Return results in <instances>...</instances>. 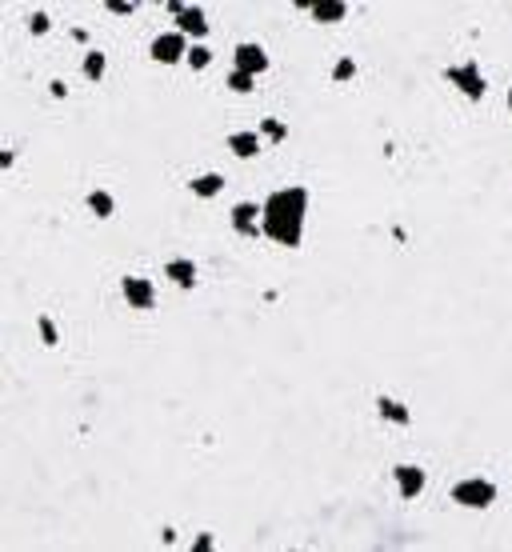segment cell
Masks as SVG:
<instances>
[{"mask_svg": "<svg viewBox=\"0 0 512 552\" xmlns=\"http://www.w3.org/2000/svg\"><path fill=\"white\" fill-rule=\"evenodd\" d=\"M264 65H269V56H264L260 44H240V49H237V72L256 76V72H264Z\"/></svg>", "mask_w": 512, "mask_h": 552, "instance_id": "8992f818", "label": "cell"}, {"mask_svg": "<svg viewBox=\"0 0 512 552\" xmlns=\"http://www.w3.org/2000/svg\"><path fill=\"white\" fill-rule=\"evenodd\" d=\"M448 81H452V84H461V88H464V97H472V100H480V97H484V76L477 72V65L448 68Z\"/></svg>", "mask_w": 512, "mask_h": 552, "instance_id": "3957f363", "label": "cell"}, {"mask_svg": "<svg viewBox=\"0 0 512 552\" xmlns=\"http://www.w3.org/2000/svg\"><path fill=\"white\" fill-rule=\"evenodd\" d=\"M164 273L173 276L180 289H189L192 280H196V264H192V260H168V268H164Z\"/></svg>", "mask_w": 512, "mask_h": 552, "instance_id": "30bf717a", "label": "cell"}, {"mask_svg": "<svg viewBox=\"0 0 512 552\" xmlns=\"http://www.w3.org/2000/svg\"><path fill=\"white\" fill-rule=\"evenodd\" d=\"M228 148H232L237 156H256V152H260V140H256V132H232V136H228Z\"/></svg>", "mask_w": 512, "mask_h": 552, "instance_id": "9c48e42d", "label": "cell"}, {"mask_svg": "<svg viewBox=\"0 0 512 552\" xmlns=\"http://www.w3.org/2000/svg\"><path fill=\"white\" fill-rule=\"evenodd\" d=\"M109 8L116 13V17H128V13H132V4H125V0H112Z\"/></svg>", "mask_w": 512, "mask_h": 552, "instance_id": "7402d4cb", "label": "cell"}, {"mask_svg": "<svg viewBox=\"0 0 512 552\" xmlns=\"http://www.w3.org/2000/svg\"><path fill=\"white\" fill-rule=\"evenodd\" d=\"M221 184H224V180L216 177V172H208V177L192 180V193H196V196H216V193H221Z\"/></svg>", "mask_w": 512, "mask_h": 552, "instance_id": "7c38bea8", "label": "cell"}, {"mask_svg": "<svg viewBox=\"0 0 512 552\" xmlns=\"http://www.w3.org/2000/svg\"><path fill=\"white\" fill-rule=\"evenodd\" d=\"M253 81H256V76H248V72H232V76H228V84H232L237 92H248V88H253Z\"/></svg>", "mask_w": 512, "mask_h": 552, "instance_id": "ac0fdd59", "label": "cell"}, {"mask_svg": "<svg viewBox=\"0 0 512 552\" xmlns=\"http://www.w3.org/2000/svg\"><path fill=\"white\" fill-rule=\"evenodd\" d=\"M381 416H388V421H397V424H408V412L397 400H384V396H381Z\"/></svg>", "mask_w": 512, "mask_h": 552, "instance_id": "5bb4252c", "label": "cell"}, {"mask_svg": "<svg viewBox=\"0 0 512 552\" xmlns=\"http://www.w3.org/2000/svg\"><path fill=\"white\" fill-rule=\"evenodd\" d=\"M88 209H93L96 216H112V196L109 193H93L88 196Z\"/></svg>", "mask_w": 512, "mask_h": 552, "instance_id": "2e32d148", "label": "cell"}, {"mask_svg": "<svg viewBox=\"0 0 512 552\" xmlns=\"http://www.w3.org/2000/svg\"><path fill=\"white\" fill-rule=\"evenodd\" d=\"M40 336H45V344H56V341H61V332H56V325H52L48 316H40Z\"/></svg>", "mask_w": 512, "mask_h": 552, "instance_id": "d6986e66", "label": "cell"}, {"mask_svg": "<svg viewBox=\"0 0 512 552\" xmlns=\"http://www.w3.org/2000/svg\"><path fill=\"white\" fill-rule=\"evenodd\" d=\"M120 289H125V300L132 309H152V300H157V296H152V284H148L144 276H125Z\"/></svg>", "mask_w": 512, "mask_h": 552, "instance_id": "277c9868", "label": "cell"}, {"mask_svg": "<svg viewBox=\"0 0 512 552\" xmlns=\"http://www.w3.org/2000/svg\"><path fill=\"white\" fill-rule=\"evenodd\" d=\"M184 52H189V49H184V36H180V33H168V36H157V40H152V56L164 60V65L180 60Z\"/></svg>", "mask_w": 512, "mask_h": 552, "instance_id": "5b68a950", "label": "cell"}, {"mask_svg": "<svg viewBox=\"0 0 512 552\" xmlns=\"http://www.w3.org/2000/svg\"><path fill=\"white\" fill-rule=\"evenodd\" d=\"M352 72H356V65H352V60H340V65L333 68V81H349Z\"/></svg>", "mask_w": 512, "mask_h": 552, "instance_id": "ffe728a7", "label": "cell"}, {"mask_svg": "<svg viewBox=\"0 0 512 552\" xmlns=\"http://www.w3.org/2000/svg\"><path fill=\"white\" fill-rule=\"evenodd\" d=\"M304 209H308V193L304 188H285V193H272L264 204L260 225L276 244H301V225H304Z\"/></svg>", "mask_w": 512, "mask_h": 552, "instance_id": "6da1fadb", "label": "cell"}, {"mask_svg": "<svg viewBox=\"0 0 512 552\" xmlns=\"http://www.w3.org/2000/svg\"><path fill=\"white\" fill-rule=\"evenodd\" d=\"M232 225L240 232H256V204H237L232 209Z\"/></svg>", "mask_w": 512, "mask_h": 552, "instance_id": "8fae6325", "label": "cell"}, {"mask_svg": "<svg viewBox=\"0 0 512 552\" xmlns=\"http://www.w3.org/2000/svg\"><path fill=\"white\" fill-rule=\"evenodd\" d=\"M509 108H512V92H509Z\"/></svg>", "mask_w": 512, "mask_h": 552, "instance_id": "cb8c5ba5", "label": "cell"}, {"mask_svg": "<svg viewBox=\"0 0 512 552\" xmlns=\"http://www.w3.org/2000/svg\"><path fill=\"white\" fill-rule=\"evenodd\" d=\"M496 488L488 480H461V485L452 488V501L468 504V508H484V504H493Z\"/></svg>", "mask_w": 512, "mask_h": 552, "instance_id": "7a4b0ae2", "label": "cell"}, {"mask_svg": "<svg viewBox=\"0 0 512 552\" xmlns=\"http://www.w3.org/2000/svg\"><path fill=\"white\" fill-rule=\"evenodd\" d=\"M264 132H269L272 140H285V129H280L276 120H264Z\"/></svg>", "mask_w": 512, "mask_h": 552, "instance_id": "44dd1931", "label": "cell"}, {"mask_svg": "<svg viewBox=\"0 0 512 552\" xmlns=\"http://www.w3.org/2000/svg\"><path fill=\"white\" fill-rule=\"evenodd\" d=\"M48 29V17L45 13H36V17H32V33H45Z\"/></svg>", "mask_w": 512, "mask_h": 552, "instance_id": "603a6c76", "label": "cell"}, {"mask_svg": "<svg viewBox=\"0 0 512 552\" xmlns=\"http://www.w3.org/2000/svg\"><path fill=\"white\" fill-rule=\"evenodd\" d=\"M84 76H93V81L104 76V56H100V52H88V56H84Z\"/></svg>", "mask_w": 512, "mask_h": 552, "instance_id": "9a60e30c", "label": "cell"}, {"mask_svg": "<svg viewBox=\"0 0 512 552\" xmlns=\"http://www.w3.org/2000/svg\"><path fill=\"white\" fill-rule=\"evenodd\" d=\"M397 485H400V496L404 501H416L420 488H424V472L413 469V464H397Z\"/></svg>", "mask_w": 512, "mask_h": 552, "instance_id": "52a82bcc", "label": "cell"}, {"mask_svg": "<svg viewBox=\"0 0 512 552\" xmlns=\"http://www.w3.org/2000/svg\"><path fill=\"white\" fill-rule=\"evenodd\" d=\"M208 60H212V52H208L205 44H196V49L189 52V65L192 68H208Z\"/></svg>", "mask_w": 512, "mask_h": 552, "instance_id": "e0dca14e", "label": "cell"}, {"mask_svg": "<svg viewBox=\"0 0 512 552\" xmlns=\"http://www.w3.org/2000/svg\"><path fill=\"white\" fill-rule=\"evenodd\" d=\"M176 20H180V33H192V36H205L208 33V20H205L200 8H184Z\"/></svg>", "mask_w": 512, "mask_h": 552, "instance_id": "ba28073f", "label": "cell"}, {"mask_svg": "<svg viewBox=\"0 0 512 552\" xmlns=\"http://www.w3.org/2000/svg\"><path fill=\"white\" fill-rule=\"evenodd\" d=\"M344 4H312V17L317 20H344Z\"/></svg>", "mask_w": 512, "mask_h": 552, "instance_id": "4fadbf2b", "label": "cell"}]
</instances>
